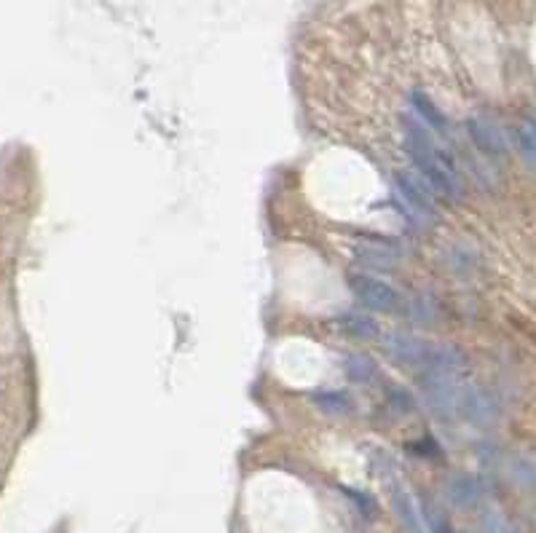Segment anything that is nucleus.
<instances>
[{
    "label": "nucleus",
    "instance_id": "1",
    "mask_svg": "<svg viewBox=\"0 0 536 533\" xmlns=\"http://www.w3.org/2000/svg\"><path fill=\"white\" fill-rule=\"evenodd\" d=\"M405 145H408V153H410L416 169L421 172L424 182L429 185V191L448 201H459L464 196V185H461L456 164L435 143L432 132L427 126H421L418 121L405 118Z\"/></svg>",
    "mask_w": 536,
    "mask_h": 533
},
{
    "label": "nucleus",
    "instance_id": "2",
    "mask_svg": "<svg viewBox=\"0 0 536 533\" xmlns=\"http://www.w3.org/2000/svg\"><path fill=\"white\" fill-rule=\"evenodd\" d=\"M379 474L383 477L386 488H389V496H391V504L402 520V526L410 533H424V515H421V507L416 504L413 493L408 491V485L400 480V474L394 472V466L389 461H383V466L379 469Z\"/></svg>",
    "mask_w": 536,
    "mask_h": 533
},
{
    "label": "nucleus",
    "instance_id": "3",
    "mask_svg": "<svg viewBox=\"0 0 536 533\" xmlns=\"http://www.w3.org/2000/svg\"><path fill=\"white\" fill-rule=\"evenodd\" d=\"M349 287L360 304L373 308V311H397L402 304V298L397 295V290L391 285H386L376 276H368V274H352Z\"/></svg>",
    "mask_w": 536,
    "mask_h": 533
},
{
    "label": "nucleus",
    "instance_id": "4",
    "mask_svg": "<svg viewBox=\"0 0 536 533\" xmlns=\"http://www.w3.org/2000/svg\"><path fill=\"white\" fill-rule=\"evenodd\" d=\"M397 193L408 201V207L421 218V220H435L437 207H435V193L429 185L413 174H397Z\"/></svg>",
    "mask_w": 536,
    "mask_h": 533
},
{
    "label": "nucleus",
    "instance_id": "5",
    "mask_svg": "<svg viewBox=\"0 0 536 533\" xmlns=\"http://www.w3.org/2000/svg\"><path fill=\"white\" fill-rule=\"evenodd\" d=\"M432 341L424 338H413V335H391L386 341V351L397 365H405L410 370H421L427 357H429Z\"/></svg>",
    "mask_w": 536,
    "mask_h": 533
},
{
    "label": "nucleus",
    "instance_id": "6",
    "mask_svg": "<svg viewBox=\"0 0 536 533\" xmlns=\"http://www.w3.org/2000/svg\"><path fill=\"white\" fill-rule=\"evenodd\" d=\"M466 129H469L472 143L483 153H488V155H504V153L510 151V140H507L504 129L494 118L475 116V118H469Z\"/></svg>",
    "mask_w": 536,
    "mask_h": 533
},
{
    "label": "nucleus",
    "instance_id": "7",
    "mask_svg": "<svg viewBox=\"0 0 536 533\" xmlns=\"http://www.w3.org/2000/svg\"><path fill=\"white\" fill-rule=\"evenodd\" d=\"M446 493L451 504H456L461 510H472L485 499V485L472 474H454L446 485Z\"/></svg>",
    "mask_w": 536,
    "mask_h": 533
},
{
    "label": "nucleus",
    "instance_id": "8",
    "mask_svg": "<svg viewBox=\"0 0 536 533\" xmlns=\"http://www.w3.org/2000/svg\"><path fill=\"white\" fill-rule=\"evenodd\" d=\"M357 257L371 266V268H379V271H389L394 268L397 263V249L389 244V241H365L357 247Z\"/></svg>",
    "mask_w": 536,
    "mask_h": 533
},
{
    "label": "nucleus",
    "instance_id": "9",
    "mask_svg": "<svg viewBox=\"0 0 536 533\" xmlns=\"http://www.w3.org/2000/svg\"><path fill=\"white\" fill-rule=\"evenodd\" d=\"M338 327L352 335V338H360V341H373V338H381V327L376 324V319L371 316H362V313H346L338 319Z\"/></svg>",
    "mask_w": 536,
    "mask_h": 533
},
{
    "label": "nucleus",
    "instance_id": "10",
    "mask_svg": "<svg viewBox=\"0 0 536 533\" xmlns=\"http://www.w3.org/2000/svg\"><path fill=\"white\" fill-rule=\"evenodd\" d=\"M413 108H416V113H418V124H421V126L435 129V132H446V126H448L446 116L440 113V108H437L424 91H416V94H413Z\"/></svg>",
    "mask_w": 536,
    "mask_h": 533
},
{
    "label": "nucleus",
    "instance_id": "11",
    "mask_svg": "<svg viewBox=\"0 0 536 533\" xmlns=\"http://www.w3.org/2000/svg\"><path fill=\"white\" fill-rule=\"evenodd\" d=\"M515 145L523 161L536 172V121H521L515 126Z\"/></svg>",
    "mask_w": 536,
    "mask_h": 533
},
{
    "label": "nucleus",
    "instance_id": "12",
    "mask_svg": "<svg viewBox=\"0 0 536 533\" xmlns=\"http://www.w3.org/2000/svg\"><path fill=\"white\" fill-rule=\"evenodd\" d=\"M349 376H352L354 381L368 383V386H376V381L381 379L376 362H371L368 357H360V354H352V357H349Z\"/></svg>",
    "mask_w": 536,
    "mask_h": 533
},
{
    "label": "nucleus",
    "instance_id": "13",
    "mask_svg": "<svg viewBox=\"0 0 536 533\" xmlns=\"http://www.w3.org/2000/svg\"><path fill=\"white\" fill-rule=\"evenodd\" d=\"M400 308H405V313L416 322H435V316H437V308L429 298H408V304L400 305Z\"/></svg>",
    "mask_w": 536,
    "mask_h": 533
},
{
    "label": "nucleus",
    "instance_id": "14",
    "mask_svg": "<svg viewBox=\"0 0 536 533\" xmlns=\"http://www.w3.org/2000/svg\"><path fill=\"white\" fill-rule=\"evenodd\" d=\"M316 405L322 407V410H327V413H333V416H346V413H352V399L346 397V394H319L316 397Z\"/></svg>",
    "mask_w": 536,
    "mask_h": 533
},
{
    "label": "nucleus",
    "instance_id": "15",
    "mask_svg": "<svg viewBox=\"0 0 536 533\" xmlns=\"http://www.w3.org/2000/svg\"><path fill=\"white\" fill-rule=\"evenodd\" d=\"M480 533H512V528L499 512H485L480 520Z\"/></svg>",
    "mask_w": 536,
    "mask_h": 533
},
{
    "label": "nucleus",
    "instance_id": "16",
    "mask_svg": "<svg viewBox=\"0 0 536 533\" xmlns=\"http://www.w3.org/2000/svg\"><path fill=\"white\" fill-rule=\"evenodd\" d=\"M346 496H349V499H352V501L360 507V512H362L365 518H373V512H376V504H373V501H371L365 493H357V491H349V488H346Z\"/></svg>",
    "mask_w": 536,
    "mask_h": 533
}]
</instances>
